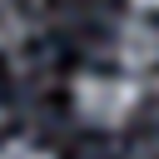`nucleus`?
Wrapping results in <instances>:
<instances>
[{"mask_svg":"<svg viewBox=\"0 0 159 159\" xmlns=\"http://www.w3.org/2000/svg\"><path fill=\"white\" fill-rule=\"evenodd\" d=\"M144 104V80L129 70H80L70 80V109L89 129H124Z\"/></svg>","mask_w":159,"mask_h":159,"instance_id":"f257e3e1","label":"nucleus"},{"mask_svg":"<svg viewBox=\"0 0 159 159\" xmlns=\"http://www.w3.org/2000/svg\"><path fill=\"white\" fill-rule=\"evenodd\" d=\"M114 65L129 75H154L159 70V15H139L129 10L114 25Z\"/></svg>","mask_w":159,"mask_h":159,"instance_id":"f03ea898","label":"nucleus"},{"mask_svg":"<svg viewBox=\"0 0 159 159\" xmlns=\"http://www.w3.org/2000/svg\"><path fill=\"white\" fill-rule=\"evenodd\" d=\"M20 40H25V15H20L15 0H0V55L15 50Z\"/></svg>","mask_w":159,"mask_h":159,"instance_id":"7ed1b4c3","label":"nucleus"},{"mask_svg":"<svg viewBox=\"0 0 159 159\" xmlns=\"http://www.w3.org/2000/svg\"><path fill=\"white\" fill-rule=\"evenodd\" d=\"M0 159H55V149L40 139H0Z\"/></svg>","mask_w":159,"mask_h":159,"instance_id":"20e7f679","label":"nucleus"},{"mask_svg":"<svg viewBox=\"0 0 159 159\" xmlns=\"http://www.w3.org/2000/svg\"><path fill=\"white\" fill-rule=\"evenodd\" d=\"M129 10H139V15H159V0H129Z\"/></svg>","mask_w":159,"mask_h":159,"instance_id":"39448f33","label":"nucleus"}]
</instances>
